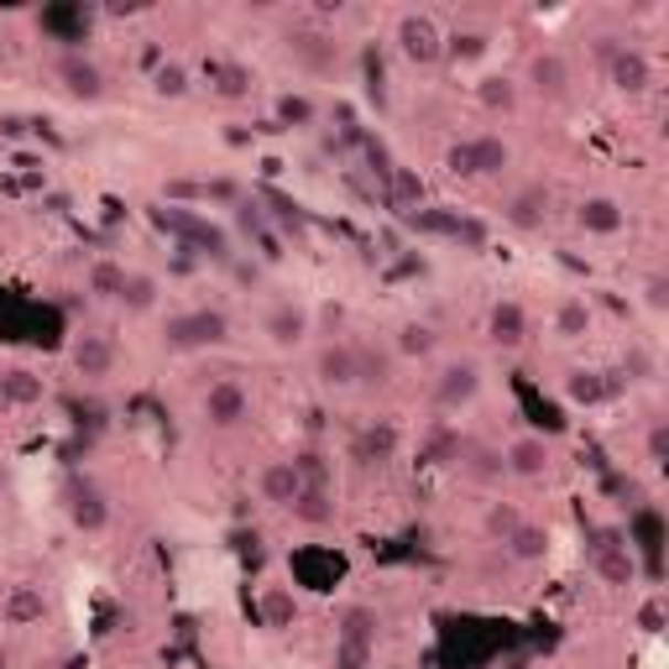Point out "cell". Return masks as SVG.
Segmentation results:
<instances>
[{
	"label": "cell",
	"instance_id": "cell-1",
	"mask_svg": "<svg viewBox=\"0 0 669 669\" xmlns=\"http://www.w3.org/2000/svg\"><path fill=\"white\" fill-rule=\"evenodd\" d=\"M508 162H512V147L502 137H492V131H481V137H460L450 152H445L450 178H466V183H476V178H497Z\"/></svg>",
	"mask_w": 669,
	"mask_h": 669
},
{
	"label": "cell",
	"instance_id": "cell-2",
	"mask_svg": "<svg viewBox=\"0 0 669 669\" xmlns=\"http://www.w3.org/2000/svg\"><path fill=\"white\" fill-rule=\"evenodd\" d=\"M162 340L173 351H215V346L231 340V319L220 315V309H183V315H168Z\"/></svg>",
	"mask_w": 669,
	"mask_h": 669
},
{
	"label": "cell",
	"instance_id": "cell-3",
	"mask_svg": "<svg viewBox=\"0 0 669 669\" xmlns=\"http://www.w3.org/2000/svg\"><path fill=\"white\" fill-rule=\"evenodd\" d=\"M393 42L414 68H434V63L445 59V32H439V21L429 11H403L393 26Z\"/></svg>",
	"mask_w": 669,
	"mask_h": 669
},
{
	"label": "cell",
	"instance_id": "cell-4",
	"mask_svg": "<svg viewBox=\"0 0 669 669\" xmlns=\"http://www.w3.org/2000/svg\"><path fill=\"white\" fill-rule=\"evenodd\" d=\"M591 565H596V575L617 591L638 581V560H633V544H628V533L623 529H596L591 533Z\"/></svg>",
	"mask_w": 669,
	"mask_h": 669
},
{
	"label": "cell",
	"instance_id": "cell-5",
	"mask_svg": "<svg viewBox=\"0 0 669 669\" xmlns=\"http://www.w3.org/2000/svg\"><path fill=\"white\" fill-rule=\"evenodd\" d=\"M63 512H68V523L79 533L110 529V497L99 492L89 476H68V487H63Z\"/></svg>",
	"mask_w": 669,
	"mask_h": 669
},
{
	"label": "cell",
	"instance_id": "cell-6",
	"mask_svg": "<svg viewBox=\"0 0 669 669\" xmlns=\"http://www.w3.org/2000/svg\"><path fill=\"white\" fill-rule=\"evenodd\" d=\"M476 393H481V367H476V361H450L445 372L434 376V408H439V414L471 408Z\"/></svg>",
	"mask_w": 669,
	"mask_h": 669
},
{
	"label": "cell",
	"instance_id": "cell-7",
	"mask_svg": "<svg viewBox=\"0 0 669 669\" xmlns=\"http://www.w3.org/2000/svg\"><path fill=\"white\" fill-rule=\"evenodd\" d=\"M602 68H607V84L617 89V95H628V99L649 95L654 63H649V53H644V47H628V42H623V47H617V53H612Z\"/></svg>",
	"mask_w": 669,
	"mask_h": 669
},
{
	"label": "cell",
	"instance_id": "cell-8",
	"mask_svg": "<svg viewBox=\"0 0 669 669\" xmlns=\"http://www.w3.org/2000/svg\"><path fill=\"white\" fill-rule=\"evenodd\" d=\"M59 84L68 99H84V105H95V99H105V68H99L89 53H79V47H68L59 59Z\"/></svg>",
	"mask_w": 669,
	"mask_h": 669
},
{
	"label": "cell",
	"instance_id": "cell-9",
	"mask_svg": "<svg viewBox=\"0 0 669 669\" xmlns=\"http://www.w3.org/2000/svg\"><path fill=\"white\" fill-rule=\"evenodd\" d=\"M204 418L215 424V429H236L252 418V393L241 387L236 376H220L215 387L204 393Z\"/></svg>",
	"mask_w": 669,
	"mask_h": 669
},
{
	"label": "cell",
	"instance_id": "cell-10",
	"mask_svg": "<svg viewBox=\"0 0 669 669\" xmlns=\"http://www.w3.org/2000/svg\"><path fill=\"white\" fill-rule=\"evenodd\" d=\"M397 445H403L397 424L376 418V424H361V429L351 434V460L372 471V466H387V460H397Z\"/></svg>",
	"mask_w": 669,
	"mask_h": 669
},
{
	"label": "cell",
	"instance_id": "cell-11",
	"mask_svg": "<svg viewBox=\"0 0 669 669\" xmlns=\"http://www.w3.org/2000/svg\"><path fill=\"white\" fill-rule=\"evenodd\" d=\"M68 361H74V372L89 376V382H105V376L116 372V340L99 330H84L74 346H68Z\"/></svg>",
	"mask_w": 669,
	"mask_h": 669
},
{
	"label": "cell",
	"instance_id": "cell-12",
	"mask_svg": "<svg viewBox=\"0 0 669 669\" xmlns=\"http://www.w3.org/2000/svg\"><path fill=\"white\" fill-rule=\"evenodd\" d=\"M158 220L183 241V246H194V252H204V256H231L225 252V236H220L215 225H204L194 210H158Z\"/></svg>",
	"mask_w": 669,
	"mask_h": 669
},
{
	"label": "cell",
	"instance_id": "cell-13",
	"mask_svg": "<svg viewBox=\"0 0 669 669\" xmlns=\"http://www.w3.org/2000/svg\"><path fill=\"white\" fill-rule=\"evenodd\" d=\"M298 492H304V481H298L294 455H283V460H267V466L256 471V497H262L267 508H294Z\"/></svg>",
	"mask_w": 669,
	"mask_h": 669
},
{
	"label": "cell",
	"instance_id": "cell-14",
	"mask_svg": "<svg viewBox=\"0 0 669 669\" xmlns=\"http://www.w3.org/2000/svg\"><path fill=\"white\" fill-rule=\"evenodd\" d=\"M529 89L539 99H565L571 95V63H565V53H554V47L533 53L529 59Z\"/></svg>",
	"mask_w": 669,
	"mask_h": 669
},
{
	"label": "cell",
	"instance_id": "cell-15",
	"mask_svg": "<svg viewBox=\"0 0 669 669\" xmlns=\"http://www.w3.org/2000/svg\"><path fill=\"white\" fill-rule=\"evenodd\" d=\"M575 225L586 236H617L628 225V210H623V199H612V194H586L575 204Z\"/></svg>",
	"mask_w": 669,
	"mask_h": 669
},
{
	"label": "cell",
	"instance_id": "cell-16",
	"mask_svg": "<svg viewBox=\"0 0 669 669\" xmlns=\"http://www.w3.org/2000/svg\"><path fill=\"white\" fill-rule=\"evenodd\" d=\"M0 617H6V628H38L47 617V591L38 581H17L6 591V602H0Z\"/></svg>",
	"mask_w": 669,
	"mask_h": 669
},
{
	"label": "cell",
	"instance_id": "cell-17",
	"mask_svg": "<svg viewBox=\"0 0 669 669\" xmlns=\"http://www.w3.org/2000/svg\"><path fill=\"white\" fill-rule=\"evenodd\" d=\"M262 330H267V340H273L277 351H294V346L309 340V309L294 304V298H283V304H273V315H267Z\"/></svg>",
	"mask_w": 669,
	"mask_h": 669
},
{
	"label": "cell",
	"instance_id": "cell-18",
	"mask_svg": "<svg viewBox=\"0 0 669 669\" xmlns=\"http://www.w3.org/2000/svg\"><path fill=\"white\" fill-rule=\"evenodd\" d=\"M502 220H508L512 231H539V225L550 220V189H544V183H523V189L502 204Z\"/></svg>",
	"mask_w": 669,
	"mask_h": 669
},
{
	"label": "cell",
	"instance_id": "cell-19",
	"mask_svg": "<svg viewBox=\"0 0 669 669\" xmlns=\"http://www.w3.org/2000/svg\"><path fill=\"white\" fill-rule=\"evenodd\" d=\"M315 376L325 382V387H334V393L355 387V346H351V340H330V346H319Z\"/></svg>",
	"mask_w": 669,
	"mask_h": 669
},
{
	"label": "cell",
	"instance_id": "cell-20",
	"mask_svg": "<svg viewBox=\"0 0 669 669\" xmlns=\"http://www.w3.org/2000/svg\"><path fill=\"white\" fill-rule=\"evenodd\" d=\"M502 471L518 476V481H539V476H550V445H544V439H533V434L512 439L508 450H502Z\"/></svg>",
	"mask_w": 669,
	"mask_h": 669
},
{
	"label": "cell",
	"instance_id": "cell-21",
	"mask_svg": "<svg viewBox=\"0 0 669 669\" xmlns=\"http://www.w3.org/2000/svg\"><path fill=\"white\" fill-rule=\"evenodd\" d=\"M487 334H492L502 351H518V346L529 340V309H523L518 298H497L492 315H487Z\"/></svg>",
	"mask_w": 669,
	"mask_h": 669
},
{
	"label": "cell",
	"instance_id": "cell-22",
	"mask_svg": "<svg viewBox=\"0 0 669 669\" xmlns=\"http://www.w3.org/2000/svg\"><path fill=\"white\" fill-rule=\"evenodd\" d=\"M42 397H47V382L32 367H0V403L6 408H38Z\"/></svg>",
	"mask_w": 669,
	"mask_h": 669
},
{
	"label": "cell",
	"instance_id": "cell-23",
	"mask_svg": "<svg viewBox=\"0 0 669 669\" xmlns=\"http://www.w3.org/2000/svg\"><path fill=\"white\" fill-rule=\"evenodd\" d=\"M424 199H429V189H424V178H418L414 168H393V173L382 178V204H387V210H397V215H414V210H424Z\"/></svg>",
	"mask_w": 669,
	"mask_h": 669
},
{
	"label": "cell",
	"instance_id": "cell-24",
	"mask_svg": "<svg viewBox=\"0 0 669 669\" xmlns=\"http://www.w3.org/2000/svg\"><path fill=\"white\" fill-rule=\"evenodd\" d=\"M376 633H382V617L367 602H351V607H340V617H334V638H346V644H372L376 649Z\"/></svg>",
	"mask_w": 669,
	"mask_h": 669
},
{
	"label": "cell",
	"instance_id": "cell-25",
	"mask_svg": "<svg viewBox=\"0 0 669 669\" xmlns=\"http://www.w3.org/2000/svg\"><path fill=\"white\" fill-rule=\"evenodd\" d=\"M84 288L99 304H120V294H126V267L110 262V256H99V262H89V273H84Z\"/></svg>",
	"mask_w": 669,
	"mask_h": 669
},
{
	"label": "cell",
	"instance_id": "cell-26",
	"mask_svg": "<svg viewBox=\"0 0 669 669\" xmlns=\"http://www.w3.org/2000/svg\"><path fill=\"white\" fill-rule=\"evenodd\" d=\"M256 612H262V628L288 633L298 623V596L288 586H267L262 591V602H256Z\"/></svg>",
	"mask_w": 669,
	"mask_h": 669
},
{
	"label": "cell",
	"instance_id": "cell-27",
	"mask_svg": "<svg viewBox=\"0 0 669 669\" xmlns=\"http://www.w3.org/2000/svg\"><path fill=\"white\" fill-rule=\"evenodd\" d=\"M288 512H294L304 529H330L334 523V492H325V487H304Z\"/></svg>",
	"mask_w": 669,
	"mask_h": 669
},
{
	"label": "cell",
	"instance_id": "cell-28",
	"mask_svg": "<svg viewBox=\"0 0 669 669\" xmlns=\"http://www.w3.org/2000/svg\"><path fill=\"white\" fill-rule=\"evenodd\" d=\"M502 550H508L518 565H544V560H550V529H544V523H523Z\"/></svg>",
	"mask_w": 669,
	"mask_h": 669
},
{
	"label": "cell",
	"instance_id": "cell-29",
	"mask_svg": "<svg viewBox=\"0 0 669 669\" xmlns=\"http://www.w3.org/2000/svg\"><path fill=\"white\" fill-rule=\"evenodd\" d=\"M529 518L518 512V502H508V497H497V502H487V512H481V533L492 539V544H508L512 533L523 529Z\"/></svg>",
	"mask_w": 669,
	"mask_h": 669
},
{
	"label": "cell",
	"instance_id": "cell-30",
	"mask_svg": "<svg viewBox=\"0 0 669 669\" xmlns=\"http://www.w3.org/2000/svg\"><path fill=\"white\" fill-rule=\"evenodd\" d=\"M315 99L309 95H277L273 99V120H267V126H273V131H304V126H315Z\"/></svg>",
	"mask_w": 669,
	"mask_h": 669
},
{
	"label": "cell",
	"instance_id": "cell-31",
	"mask_svg": "<svg viewBox=\"0 0 669 669\" xmlns=\"http://www.w3.org/2000/svg\"><path fill=\"white\" fill-rule=\"evenodd\" d=\"M204 74H210V84H215L220 99H246V95H252V68H246V63L215 59L210 68H204Z\"/></svg>",
	"mask_w": 669,
	"mask_h": 669
},
{
	"label": "cell",
	"instance_id": "cell-32",
	"mask_svg": "<svg viewBox=\"0 0 669 669\" xmlns=\"http://www.w3.org/2000/svg\"><path fill=\"white\" fill-rule=\"evenodd\" d=\"M294 466H298V481H304V487H325V492H334V455L330 450L309 445V450L294 455Z\"/></svg>",
	"mask_w": 669,
	"mask_h": 669
},
{
	"label": "cell",
	"instance_id": "cell-33",
	"mask_svg": "<svg viewBox=\"0 0 669 669\" xmlns=\"http://www.w3.org/2000/svg\"><path fill=\"white\" fill-rule=\"evenodd\" d=\"M554 334H560V340H581V334H591V304L581 294L560 298V309H554Z\"/></svg>",
	"mask_w": 669,
	"mask_h": 669
},
{
	"label": "cell",
	"instance_id": "cell-34",
	"mask_svg": "<svg viewBox=\"0 0 669 669\" xmlns=\"http://www.w3.org/2000/svg\"><path fill=\"white\" fill-rule=\"evenodd\" d=\"M460 450H466L460 429L439 418V424L429 429V439H424V460H434V466H450V460H460Z\"/></svg>",
	"mask_w": 669,
	"mask_h": 669
},
{
	"label": "cell",
	"instance_id": "cell-35",
	"mask_svg": "<svg viewBox=\"0 0 669 669\" xmlns=\"http://www.w3.org/2000/svg\"><path fill=\"white\" fill-rule=\"evenodd\" d=\"M158 294H162V283L152 273H126V294H120V304H126L131 315H147V309H158Z\"/></svg>",
	"mask_w": 669,
	"mask_h": 669
},
{
	"label": "cell",
	"instance_id": "cell-36",
	"mask_svg": "<svg viewBox=\"0 0 669 669\" xmlns=\"http://www.w3.org/2000/svg\"><path fill=\"white\" fill-rule=\"evenodd\" d=\"M476 99H481L487 110H502V116H508L512 105H518V79H512V74H487V79L476 84Z\"/></svg>",
	"mask_w": 669,
	"mask_h": 669
},
{
	"label": "cell",
	"instance_id": "cell-37",
	"mask_svg": "<svg viewBox=\"0 0 669 669\" xmlns=\"http://www.w3.org/2000/svg\"><path fill=\"white\" fill-rule=\"evenodd\" d=\"M189 89H194V74H189L178 59H162V68L152 74V95H158V99H183Z\"/></svg>",
	"mask_w": 669,
	"mask_h": 669
},
{
	"label": "cell",
	"instance_id": "cell-38",
	"mask_svg": "<svg viewBox=\"0 0 669 669\" xmlns=\"http://www.w3.org/2000/svg\"><path fill=\"white\" fill-rule=\"evenodd\" d=\"M372 665H376V649H372V644H346V638H334L330 669H372Z\"/></svg>",
	"mask_w": 669,
	"mask_h": 669
},
{
	"label": "cell",
	"instance_id": "cell-39",
	"mask_svg": "<svg viewBox=\"0 0 669 669\" xmlns=\"http://www.w3.org/2000/svg\"><path fill=\"white\" fill-rule=\"evenodd\" d=\"M434 351V330L429 325H403V330H397V355H408V361H418V355H429Z\"/></svg>",
	"mask_w": 669,
	"mask_h": 669
},
{
	"label": "cell",
	"instance_id": "cell-40",
	"mask_svg": "<svg viewBox=\"0 0 669 669\" xmlns=\"http://www.w3.org/2000/svg\"><path fill=\"white\" fill-rule=\"evenodd\" d=\"M355 382L382 387V382H387V355H376L372 346H355Z\"/></svg>",
	"mask_w": 669,
	"mask_h": 669
},
{
	"label": "cell",
	"instance_id": "cell-41",
	"mask_svg": "<svg viewBox=\"0 0 669 669\" xmlns=\"http://www.w3.org/2000/svg\"><path fill=\"white\" fill-rule=\"evenodd\" d=\"M487 225L481 220H471V215H455V225H450V241L455 246H466V252H487Z\"/></svg>",
	"mask_w": 669,
	"mask_h": 669
},
{
	"label": "cell",
	"instance_id": "cell-42",
	"mask_svg": "<svg viewBox=\"0 0 669 669\" xmlns=\"http://www.w3.org/2000/svg\"><path fill=\"white\" fill-rule=\"evenodd\" d=\"M487 53V38L481 32H455V38H445V59L450 63H471Z\"/></svg>",
	"mask_w": 669,
	"mask_h": 669
},
{
	"label": "cell",
	"instance_id": "cell-43",
	"mask_svg": "<svg viewBox=\"0 0 669 669\" xmlns=\"http://www.w3.org/2000/svg\"><path fill=\"white\" fill-rule=\"evenodd\" d=\"M644 450H649V466H669V418H654V424H649Z\"/></svg>",
	"mask_w": 669,
	"mask_h": 669
},
{
	"label": "cell",
	"instance_id": "cell-44",
	"mask_svg": "<svg viewBox=\"0 0 669 669\" xmlns=\"http://www.w3.org/2000/svg\"><path fill=\"white\" fill-rule=\"evenodd\" d=\"M644 309H654V315H665L669 309V277H644Z\"/></svg>",
	"mask_w": 669,
	"mask_h": 669
},
{
	"label": "cell",
	"instance_id": "cell-45",
	"mask_svg": "<svg viewBox=\"0 0 669 669\" xmlns=\"http://www.w3.org/2000/svg\"><path fill=\"white\" fill-rule=\"evenodd\" d=\"M633 623H638L644 633H659V628H665V602H659V596H649V602L638 607V617H633Z\"/></svg>",
	"mask_w": 669,
	"mask_h": 669
},
{
	"label": "cell",
	"instance_id": "cell-46",
	"mask_svg": "<svg viewBox=\"0 0 669 669\" xmlns=\"http://www.w3.org/2000/svg\"><path fill=\"white\" fill-rule=\"evenodd\" d=\"M162 194H168V204H178V199H204V183H194V178H173V183H162Z\"/></svg>",
	"mask_w": 669,
	"mask_h": 669
},
{
	"label": "cell",
	"instance_id": "cell-47",
	"mask_svg": "<svg viewBox=\"0 0 669 669\" xmlns=\"http://www.w3.org/2000/svg\"><path fill=\"white\" fill-rule=\"evenodd\" d=\"M0 42H6V38H0Z\"/></svg>",
	"mask_w": 669,
	"mask_h": 669
}]
</instances>
